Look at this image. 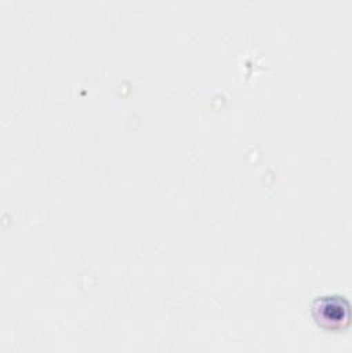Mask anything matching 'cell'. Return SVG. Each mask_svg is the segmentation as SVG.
Segmentation results:
<instances>
[{
	"instance_id": "1",
	"label": "cell",
	"mask_w": 352,
	"mask_h": 353,
	"mask_svg": "<svg viewBox=\"0 0 352 353\" xmlns=\"http://www.w3.org/2000/svg\"><path fill=\"white\" fill-rule=\"evenodd\" d=\"M312 313L323 328L341 330L349 324V303L344 296H319L312 303Z\"/></svg>"
}]
</instances>
